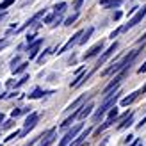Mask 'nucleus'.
I'll list each match as a JSON object with an SVG mask.
<instances>
[{
    "label": "nucleus",
    "instance_id": "1",
    "mask_svg": "<svg viewBox=\"0 0 146 146\" xmlns=\"http://www.w3.org/2000/svg\"><path fill=\"white\" fill-rule=\"evenodd\" d=\"M139 52H143V48H137V50H134V52H128V55H125L119 62H114L109 68H105L104 70V75H109V73H121L123 70L130 68V66H132V62L135 61V57L139 55Z\"/></svg>",
    "mask_w": 146,
    "mask_h": 146
},
{
    "label": "nucleus",
    "instance_id": "2",
    "mask_svg": "<svg viewBox=\"0 0 146 146\" xmlns=\"http://www.w3.org/2000/svg\"><path fill=\"white\" fill-rule=\"evenodd\" d=\"M119 94H121L119 91H114V93H111V94H107V96H105V102L100 105V109L96 111V114H94V121H100L107 111H111V109L116 107V102H118Z\"/></svg>",
    "mask_w": 146,
    "mask_h": 146
},
{
    "label": "nucleus",
    "instance_id": "3",
    "mask_svg": "<svg viewBox=\"0 0 146 146\" xmlns=\"http://www.w3.org/2000/svg\"><path fill=\"white\" fill-rule=\"evenodd\" d=\"M116 50H118V43L114 41L112 45H111V46H109V48L105 50V52H104V55H102L100 59H98V62H96V66H94V68H93V70L89 71V77H91V75H93V73L96 71V70H98L100 66H104V64L107 62V59H109V57H111V55H114V52H116Z\"/></svg>",
    "mask_w": 146,
    "mask_h": 146
},
{
    "label": "nucleus",
    "instance_id": "4",
    "mask_svg": "<svg viewBox=\"0 0 146 146\" xmlns=\"http://www.w3.org/2000/svg\"><path fill=\"white\" fill-rule=\"evenodd\" d=\"M80 130H82V123H78V125L71 127V128L68 130V132L64 134V137L61 139L59 146H70V144H71V139H73V137H75V135H77V134L80 132Z\"/></svg>",
    "mask_w": 146,
    "mask_h": 146
},
{
    "label": "nucleus",
    "instance_id": "5",
    "mask_svg": "<svg viewBox=\"0 0 146 146\" xmlns=\"http://www.w3.org/2000/svg\"><path fill=\"white\" fill-rule=\"evenodd\" d=\"M84 32H86V31H78V32H75V34H73L71 38H70V41H68V43H66V45H64L62 48H59V50H57L55 54H64V52H68V50H70L71 46H75L77 43H80V39H82Z\"/></svg>",
    "mask_w": 146,
    "mask_h": 146
},
{
    "label": "nucleus",
    "instance_id": "6",
    "mask_svg": "<svg viewBox=\"0 0 146 146\" xmlns=\"http://www.w3.org/2000/svg\"><path fill=\"white\" fill-rule=\"evenodd\" d=\"M146 16V5L143 7V9H139V11H137L135 14H134V16H132V20H128V23L125 25V27H123V31H128V29H132V27H135L137 23H141V21H143V18Z\"/></svg>",
    "mask_w": 146,
    "mask_h": 146
},
{
    "label": "nucleus",
    "instance_id": "7",
    "mask_svg": "<svg viewBox=\"0 0 146 146\" xmlns=\"http://www.w3.org/2000/svg\"><path fill=\"white\" fill-rule=\"evenodd\" d=\"M38 119H39V114H38V112H32L31 116H29V118L25 119V123H23V130H21V135L29 134V130H32V128L36 127Z\"/></svg>",
    "mask_w": 146,
    "mask_h": 146
},
{
    "label": "nucleus",
    "instance_id": "8",
    "mask_svg": "<svg viewBox=\"0 0 146 146\" xmlns=\"http://www.w3.org/2000/svg\"><path fill=\"white\" fill-rule=\"evenodd\" d=\"M82 107H84V105H82ZM82 107H78V109H75V111L71 112V116H68V118H66V119H64V121L61 123V128H62V130H66V128H70V125H71V123L75 121L77 118H80V112H82Z\"/></svg>",
    "mask_w": 146,
    "mask_h": 146
},
{
    "label": "nucleus",
    "instance_id": "9",
    "mask_svg": "<svg viewBox=\"0 0 146 146\" xmlns=\"http://www.w3.org/2000/svg\"><path fill=\"white\" fill-rule=\"evenodd\" d=\"M102 50H104V41H100V43H96V45H94L91 50H87V52L84 54V57L82 59L84 61H87V59H91V57H94V55H98Z\"/></svg>",
    "mask_w": 146,
    "mask_h": 146
},
{
    "label": "nucleus",
    "instance_id": "10",
    "mask_svg": "<svg viewBox=\"0 0 146 146\" xmlns=\"http://www.w3.org/2000/svg\"><path fill=\"white\" fill-rule=\"evenodd\" d=\"M41 16H45V9H41V11H38V13H36V14H34L32 18H29V20H27V23H25L23 27H20V29H18L16 32H21V31H25L27 27H32V25L36 23V21H38V20L41 18Z\"/></svg>",
    "mask_w": 146,
    "mask_h": 146
},
{
    "label": "nucleus",
    "instance_id": "11",
    "mask_svg": "<svg viewBox=\"0 0 146 146\" xmlns=\"http://www.w3.org/2000/svg\"><path fill=\"white\" fill-rule=\"evenodd\" d=\"M43 39H36L32 45H29V59H36V55L39 52V46H41Z\"/></svg>",
    "mask_w": 146,
    "mask_h": 146
},
{
    "label": "nucleus",
    "instance_id": "12",
    "mask_svg": "<svg viewBox=\"0 0 146 146\" xmlns=\"http://www.w3.org/2000/svg\"><path fill=\"white\" fill-rule=\"evenodd\" d=\"M87 78H89V73H80V75H78L75 80H73V82H71L70 86H71V87H78V86L82 84L84 80H87Z\"/></svg>",
    "mask_w": 146,
    "mask_h": 146
},
{
    "label": "nucleus",
    "instance_id": "13",
    "mask_svg": "<svg viewBox=\"0 0 146 146\" xmlns=\"http://www.w3.org/2000/svg\"><path fill=\"white\" fill-rule=\"evenodd\" d=\"M139 94H141L139 91H135V93H132V94H130V96L123 98V100H121V105H125V107H127V105H130V104H134V102L137 100V96H139Z\"/></svg>",
    "mask_w": 146,
    "mask_h": 146
},
{
    "label": "nucleus",
    "instance_id": "14",
    "mask_svg": "<svg viewBox=\"0 0 146 146\" xmlns=\"http://www.w3.org/2000/svg\"><path fill=\"white\" fill-rule=\"evenodd\" d=\"M100 5L102 7H119L121 0H100Z\"/></svg>",
    "mask_w": 146,
    "mask_h": 146
},
{
    "label": "nucleus",
    "instance_id": "15",
    "mask_svg": "<svg viewBox=\"0 0 146 146\" xmlns=\"http://www.w3.org/2000/svg\"><path fill=\"white\" fill-rule=\"evenodd\" d=\"M132 123H134V112L130 114L127 119H123V121L119 123V125H118V130H123V128H127V127H130V125H132Z\"/></svg>",
    "mask_w": 146,
    "mask_h": 146
},
{
    "label": "nucleus",
    "instance_id": "16",
    "mask_svg": "<svg viewBox=\"0 0 146 146\" xmlns=\"http://www.w3.org/2000/svg\"><path fill=\"white\" fill-rule=\"evenodd\" d=\"M91 111H93V104L89 102V104H87V105H84V107H82V112H80V119L87 118V116L91 114Z\"/></svg>",
    "mask_w": 146,
    "mask_h": 146
},
{
    "label": "nucleus",
    "instance_id": "17",
    "mask_svg": "<svg viewBox=\"0 0 146 146\" xmlns=\"http://www.w3.org/2000/svg\"><path fill=\"white\" fill-rule=\"evenodd\" d=\"M84 100H86V96H80V98H77L75 102H73V104L71 105H68V109H66V111L70 112L71 111V109H77V107H82V104H84Z\"/></svg>",
    "mask_w": 146,
    "mask_h": 146
},
{
    "label": "nucleus",
    "instance_id": "18",
    "mask_svg": "<svg viewBox=\"0 0 146 146\" xmlns=\"http://www.w3.org/2000/svg\"><path fill=\"white\" fill-rule=\"evenodd\" d=\"M112 123H116V118H112V119H107V121L104 123V125H100V127L96 128V134H100V132H104V130H105V128H109V127L112 125Z\"/></svg>",
    "mask_w": 146,
    "mask_h": 146
},
{
    "label": "nucleus",
    "instance_id": "19",
    "mask_svg": "<svg viewBox=\"0 0 146 146\" xmlns=\"http://www.w3.org/2000/svg\"><path fill=\"white\" fill-rule=\"evenodd\" d=\"M66 7H68V4H66V2H59V4L54 7V13H55V14H62Z\"/></svg>",
    "mask_w": 146,
    "mask_h": 146
},
{
    "label": "nucleus",
    "instance_id": "20",
    "mask_svg": "<svg viewBox=\"0 0 146 146\" xmlns=\"http://www.w3.org/2000/svg\"><path fill=\"white\" fill-rule=\"evenodd\" d=\"M43 94H50V93H46V91H41V89H34L31 94H29V98H41Z\"/></svg>",
    "mask_w": 146,
    "mask_h": 146
},
{
    "label": "nucleus",
    "instance_id": "21",
    "mask_svg": "<svg viewBox=\"0 0 146 146\" xmlns=\"http://www.w3.org/2000/svg\"><path fill=\"white\" fill-rule=\"evenodd\" d=\"M93 31H94V29H93V27H87V31L84 32V36H82V39H80V45H84V43H86L87 39H89V36L93 34Z\"/></svg>",
    "mask_w": 146,
    "mask_h": 146
},
{
    "label": "nucleus",
    "instance_id": "22",
    "mask_svg": "<svg viewBox=\"0 0 146 146\" xmlns=\"http://www.w3.org/2000/svg\"><path fill=\"white\" fill-rule=\"evenodd\" d=\"M77 18H78V13H75V14H71L70 18H66V21H64V25L66 27H70V25H73L77 21Z\"/></svg>",
    "mask_w": 146,
    "mask_h": 146
},
{
    "label": "nucleus",
    "instance_id": "23",
    "mask_svg": "<svg viewBox=\"0 0 146 146\" xmlns=\"http://www.w3.org/2000/svg\"><path fill=\"white\" fill-rule=\"evenodd\" d=\"M50 52H52V50H50V48H45V50H43V54L38 57V64H43V61H45V57L50 54Z\"/></svg>",
    "mask_w": 146,
    "mask_h": 146
},
{
    "label": "nucleus",
    "instance_id": "24",
    "mask_svg": "<svg viewBox=\"0 0 146 146\" xmlns=\"http://www.w3.org/2000/svg\"><path fill=\"white\" fill-rule=\"evenodd\" d=\"M27 66H29V62H23V64H20L18 68H14V70H13V73H14V75H16V73H23V71L27 70Z\"/></svg>",
    "mask_w": 146,
    "mask_h": 146
},
{
    "label": "nucleus",
    "instance_id": "25",
    "mask_svg": "<svg viewBox=\"0 0 146 146\" xmlns=\"http://www.w3.org/2000/svg\"><path fill=\"white\" fill-rule=\"evenodd\" d=\"M112 118H118V109H111V111H109V119H112Z\"/></svg>",
    "mask_w": 146,
    "mask_h": 146
},
{
    "label": "nucleus",
    "instance_id": "26",
    "mask_svg": "<svg viewBox=\"0 0 146 146\" xmlns=\"http://www.w3.org/2000/svg\"><path fill=\"white\" fill-rule=\"evenodd\" d=\"M27 80H29V75H25L23 78H21V80H18V82L16 84H14V87H20V86H23L25 82H27Z\"/></svg>",
    "mask_w": 146,
    "mask_h": 146
},
{
    "label": "nucleus",
    "instance_id": "27",
    "mask_svg": "<svg viewBox=\"0 0 146 146\" xmlns=\"http://www.w3.org/2000/svg\"><path fill=\"white\" fill-rule=\"evenodd\" d=\"M13 2H14V0H4V2L0 4V9H5V7H9Z\"/></svg>",
    "mask_w": 146,
    "mask_h": 146
},
{
    "label": "nucleus",
    "instance_id": "28",
    "mask_svg": "<svg viewBox=\"0 0 146 146\" xmlns=\"http://www.w3.org/2000/svg\"><path fill=\"white\" fill-rule=\"evenodd\" d=\"M54 20H55V13H54V14H48V16H45V23H52Z\"/></svg>",
    "mask_w": 146,
    "mask_h": 146
},
{
    "label": "nucleus",
    "instance_id": "29",
    "mask_svg": "<svg viewBox=\"0 0 146 146\" xmlns=\"http://www.w3.org/2000/svg\"><path fill=\"white\" fill-rule=\"evenodd\" d=\"M18 135H21V132H14V134H11L9 137H5V141H7V143H9V141H13V139H16V137H18Z\"/></svg>",
    "mask_w": 146,
    "mask_h": 146
},
{
    "label": "nucleus",
    "instance_id": "30",
    "mask_svg": "<svg viewBox=\"0 0 146 146\" xmlns=\"http://www.w3.org/2000/svg\"><path fill=\"white\" fill-rule=\"evenodd\" d=\"M20 114H23V109H16V111H13V112H11L13 118H16V116H20Z\"/></svg>",
    "mask_w": 146,
    "mask_h": 146
},
{
    "label": "nucleus",
    "instance_id": "31",
    "mask_svg": "<svg viewBox=\"0 0 146 146\" xmlns=\"http://www.w3.org/2000/svg\"><path fill=\"white\" fill-rule=\"evenodd\" d=\"M82 2H84V0H75V4H73V7H75V9L78 11V9H80V5H82Z\"/></svg>",
    "mask_w": 146,
    "mask_h": 146
},
{
    "label": "nucleus",
    "instance_id": "32",
    "mask_svg": "<svg viewBox=\"0 0 146 146\" xmlns=\"http://www.w3.org/2000/svg\"><path fill=\"white\" fill-rule=\"evenodd\" d=\"M39 139H41V135H38V137H34V139H32V141H29V144H25V146H32L34 143H38Z\"/></svg>",
    "mask_w": 146,
    "mask_h": 146
},
{
    "label": "nucleus",
    "instance_id": "33",
    "mask_svg": "<svg viewBox=\"0 0 146 146\" xmlns=\"http://www.w3.org/2000/svg\"><path fill=\"white\" fill-rule=\"evenodd\" d=\"M121 31H123V27H121V29H116V31H114V32H112V34H111V38H112V39H114V38H116V36H118V34H119V32H121Z\"/></svg>",
    "mask_w": 146,
    "mask_h": 146
},
{
    "label": "nucleus",
    "instance_id": "34",
    "mask_svg": "<svg viewBox=\"0 0 146 146\" xmlns=\"http://www.w3.org/2000/svg\"><path fill=\"white\" fill-rule=\"evenodd\" d=\"M18 62H20V59H18V57H14V59L11 61V66H13V70H14V66H16Z\"/></svg>",
    "mask_w": 146,
    "mask_h": 146
},
{
    "label": "nucleus",
    "instance_id": "35",
    "mask_svg": "<svg viewBox=\"0 0 146 146\" xmlns=\"http://www.w3.org/2000/svg\"><path fill=\"white\" fill-rule=\"evenodd\" d=\"M121 16H123V13H121V11H116V13H114V20H119Z\"/></svg>",
    "mask_w": 146,
    "mask_h": 146
},
{
    "label": "nucleus",
    "instance_id": "36",
    "mask_svg": "<svg viewBox=\"0 0 146 146\" xmlns=\"http://www.w3.org/2000/svg\"><path fill=\"white\" fill-rule=\"evenodd\" d=\"M7 46V39H0V50Z\"/></svg>",
    "mask_w": 146,
    "mask_h": 146
},
{
    "label": "nucleus",
    "instance_id": "37",
    "mask_svg": "<svg viewBox=\"0 0 146 146\" xmlns=\"http://www.w3.org/2000/svg\"><path fill=\"white\" fill-rule=\"evenodd\" d=\"M13 123H14L13 119H11V121H5V123H4V128H9V127L13 125Z\"/></svg>",
    "mask_w": 146,
    "mask_h": 146
},
{
    "label": "nucleus",
    "instance_id": "38",
    "mask_svg": "<svg viewBox=\"0 0 146 146\" xmlns=\"http://www.w3.org/2000/svg\"><path fill=\"white\" fill-rule=\"evenodd\" d=\"M144 123H146V116H144V118H143V119H141V123H137V128H141V127H143V125H144Z\"/></svg>",
    "mask_w": 146,
    "mask_h": 146
},
{
    "label": "nucleus",
    "instance_id": "39",
    "mask_svg": "<svg viewBox=\"0 0 146 146\" xmlns=\"http://www.w3.org/2000/svg\"><path fill=\"white\" fill-rule=\"evenodd\" d=\"M137 71H139V73H144V71H146V62H144V64H143V66L137 70Z\"/></svg>",
    "mask_w": 146,
    "mask_h": 146
},
{
    "label": "nucleus",
    "instance_id": "40",
    "mask_svg": "<svg viewBox=\"0 0 146 146\" xmlns=\"http://www.w3.org/2000/svg\"><path fill=\"white\" fill-rule=\"evenodd\" d=\"M139 144H141V141H139V139H135V141H134L132 144H130V146H139Z\"/></svg>",
    "mask_w": 146,
    "mask_h": 146
},
{
    "label": "nucleus",
    "instance_id": "41",
    "mask_svg": "<svg viewBox=\"0 0 146 146\" xmlns=\"http://www.w3.org/2000/svg\"><path fill=\"white\" fill-rule=\"evenodd\" d=\"M2 121H4V114H2V112H0V123H2Z\"/></svg>",
    "mask_w": 146,
    "mask_h": 146
},
{
    "label": "nucleus",
    "instance_id": "42",
    "mask_svg": "<svg viewBox=\"0 0 146 146\" xmlns=\"http://www.w3.org/2000/svg\"><path fill=\"white\" fill-rule=\"evenodd\" d=\"M4 16H5V13H0V20H2Z\"/></svg>",
    "mask_w": 146,
    "mask_h": 146
},
{
    "label": "nucleus",
    "instance_id": "43",
    "mask_svg": "<svg viewBox=\"0 0 146 146\" xmlns=\"http://www.w3.org/2000/svg\"><path fill=\"white\" fill-rule=\"evenodd\" d=\"M143 39H146V32H144V34H143ZM143 39H141V41H143ZM141 41H139V43H141Z\"/></svg>",
    "mask_w": 146,
    "mask_h": 146
},
{
    "label": "nucleus",
    "instance_id": "44",
    "mask_svg": "<svg viewBox=\"0 0 146 146\" xmlns=\"http://www.w3.org/2000/svg\"><path fill=\"white\" fill-rule=\"evenodd\" d=\"M139 146H141V144H139Z\"/></svg>",
    "mask_w": 146,
    "mask_h": 146
}]
</instances>
